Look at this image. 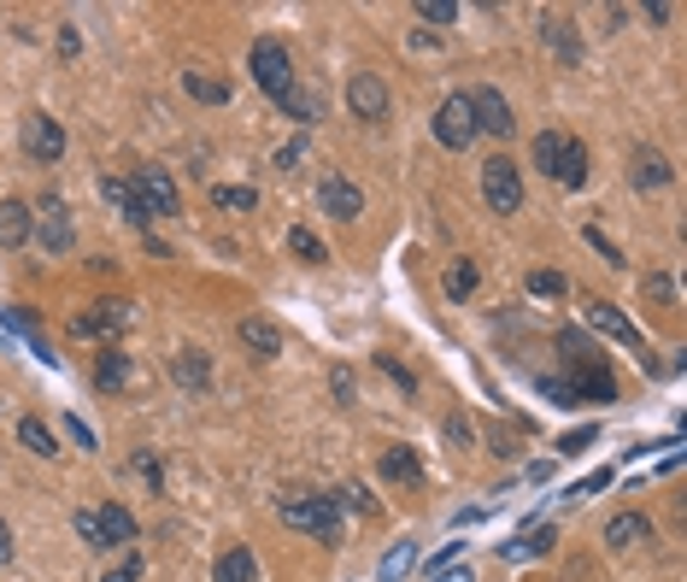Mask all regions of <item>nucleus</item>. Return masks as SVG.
<instances>
[{"label":"nucleus","instance_id":"8","mask_svg":"<svg viewBox=\"0 0 687 582\" xmlns=\"http://www.w3.org/2000/svg\"><path fill=\"white\" fill-rule=\"evenodd\" d=\"M317 207H324L329 218H341V224H353V218L364 212V188L347 183L341 171H324V177H317Z\"/></svg>","mask_w":687,"mask_h":582},{"label":"nucleus","instance_id":"22","mask_svg":"<svg viewBox=\"0 0 687 582\" xmlns=\"http://www.w3.org/2000/svg\"><path fill=\"white\" fill-rule=\"evenodd\" d=\"M383 476H388V483H417L423 459L412 454V447H383Z\"/></svg>","mask_w":687,"mask_h":582},{"label":"nucleus","instance_id":"43","mask_svg":"<svg viewBox=\"0 0 687 582\" xmlns=\"http://www.w3.org/2000/svg\"><path fill=\"white\" fill-rule=\"evenodd\" d=\"M329 388H335V400H341V406L353 400V376H347V371H335V376H329Z\"/></svg>","mask_w":687,"mask_h":582},{"label":"nucleus","instance_id":"6","mask_svg":"<svg viewBox=\"0 0 687 582\" xmlns=\"http://www.w3.org/2000/svg\"><path fill=\"white\" fill-rule=\"evenodd\" d=\"M30 236L48 247V253H71V212H65L60 195H48V200H41V207L30 212Z\"/></svg>","mask_w":687,"mask_h":582},{"label":"nucleus","instance_id":"2","mask_svg":"<svg viewBox=\"0 0 687 582\" xmlns=\"http://www.w3.org/2000/svg\"><path fill=\"white\" fill-rule=\"evenodd\" d=\"M535 165L547 177H559L564 188H582L588 183V148L576 136H559V129H540L535 136Z\"/></svg>","mask_w":687,"mask_h":582},{"label":"nucleus","instance_id":"1","mask_svg":"<svg viewBox=\"0 0 687 582\" xmlns=\"http://www.w3.org/2000/svg\"><path fill=\"white\" fill-rule=\"evenodd\" d=\"M283 523L335 547V542H341V500H335V494H288V500H283Z\"/></svg>","mask_w":687,"mask_h":582},{"label":"nucleus","instance_id":"7","mask_svg":"<svg viewBox=\"0 0 687 582\" xmlns=\"http://www.w3.org/2000/svg\"><path fill=\"white\" fill-rule=\"evenodd\" d=\"M136 195H141V207H148V218H177V177H171L165 165H141Z\"/></svg>","mask_w":687,"mask_h":582},{"label":"nucleus","instance_id":"26","mask_svg":"<svg viewBox=\"0 0 687 582\" xmlns=\"http://www.w3.org/2000/svg\"><path fill=\"white\" fill-rule=\"evenodd\" d=\"M95 383L107 388V395H112V388H124V383H129V354H118V347H107V354H100Z\"/></svg>","mask_w":687,"mask_h":582},{"label":"nucleus","instance_id":"23","mask_svg":"<svg viewBox=\"0 0 687 582\" xmlns=\"http://www.w3.org/2000/svg\"><path fill=\"white\" fill-rule=\"evenodd\" d=\"M100 535H107V547H129L136 542V518L124 506H100Z\"/></svg>","mask_w":687,"mask_h":582},{"label":"nucleus","instance_id":"45","mask_svg":"<svg viewBox=\"0 0 687 582\" xmlns=\"http://www.w3.org/2000/svg\"><path fill=\"white\" fill-rule=\"evenodd\" d=\"M605 483H611V471H599V476H588V483H576V500H582V494H599Z\"/></svg>","mask_w":687,"mask_h":582},{"label":"nucleus","instance_id":"38","mask_svg":"<svg viewBox=\"0 0 687 582\" xmlns=\"http://www.w3.org/2000/svg\"><path fill=\"white\" fill-rule=\"evenodd\" d=\"M376 366H383V371L394 376V383H400V388H405V395H412V388H417V376H412V371H405V366H400V359H394V354H376Z\"/></svg>","mask_w":687,"mask_h":582},{"label":"nucleus","instance_id":"17","mask_svg":"<svg viewBox=\"0 0 687 582\" xmlns=\"http://www.w3.org/2000/svg\"><path fill=\"white\" fill-rule=\"evenodd\" d=\"M24 242H30V207L0 200V247H24Z\"/></svg>","mask_w":687,"mask_h":582},{"label":"nucleus","instance_id":"11","mask_svg":"<svg viewBox=\"0 0 687 582\" xmlns=\"http://www.w3.org/2000/svg\"><path fill=\"white\" fill-rule=\"evenodd\" d=\"M347 107H353V119H383L388 112V83L376 77V71H359V77L347 83Z\"/></svg>","mask_w":687,"mask_h":582},{"label":"nucleus","instance_id":"3","mask_svg":"<svg viewBox=\"0 0 687 582\" xmlns=\"http://www.w3.org/2000/svg\"><path fill=\"white\" fill-rule=\"evenodd\" d=\"M482 200H488V212H523V171L511 165L505 153H494V159H482Z\"/></svg>","mask_w":687,"mask_h":582},{"label":"nucleus","instance_id":"9","mask_svg":"<svg viewBox=\"0 0 687 582\" xmlns=\"http://www.w3.org/2000/svg\"><path fill=\"white\" fill-rule=\"evenodd\" d=\"M129 324V300H95V312L71 318V336L77 342H100V336H118Z\"/></svg>","mask_w":687,"mask_h":582},{"label":"nucleus","instance_id":"12","mask_svg":"<svg viewBox=\"0 0 687 582\" xmlns=\"http://www.w3.org/2000/svg\"><path fill=\"white\" fill-rule=\"evenodd\" d=\"M24 148L36 159H60L65 153V129L60 119H48V112H30V124H24Z\"/></svg>","mask_w":687,"mask_h":582},{"label":"nucleus","instance_id":"16","mask_svg":"<svg viewBox=\"0 0 687 582\" xmlns=\"http://www.w3.org/2000/svg\"><path fill=\"white\" fill-rule=\"evenodd\" d=\"M183 89L200 107H229V77H212V71H183Z\"/></svg>","mask_w":687,"mask_h":582},{"label":"nucleus","instance_id":"32","mask_svg":"<svg viewBox=\"0 0 687 582\" xmlns=\"http://www.w3.org/2000/svg\"><path fill=\"white\" fill-rule=\"evenodd\" d=\"M471 288H476V265H471V259H459V265L447 271V300H464Z\"/></svg>","mask_w":687,"mask_h":582},{"label":"nucleus","instance_id":"41","mask_svg":"<svg viewBox=\"0 0 687 582\" xmlns=\"http://www.w3.org/2000/svg\"><path fill=\"white\" fill-rule=\"evenodd\" d=\"M594 435H599V430H570V435H564V442H559V454H582V447H588V442H594Z\"/></svg>","mask_w":687,"mask_h":582},{"label":"nucleus","instance_id":"31","mask_svg":"<svg viewBox=\"0 0 687 582\" xmlns=\"http://www.w3.org/2000/svg\"><path fill=\"white\" fill-rule=\"evenodd\" d=\"M412 18H423V24H459V7H452V0H417Z\"/></svg>","mask_w":687,"mask_h":582},{"label":"nucleus","instance_id":"24","mask_svg":"<svg viewBox=\"0 0 687 582\" xmlns=\"http://www.w3.org/2000/svg\"><path fill=\"white\" fill-rule=\"evenodd\" d=\"M628 177H635V188H664L670 183V165L658 159L652 148H635V165H628Z\"/></svg>","mask_w":687,"mask_h":582},{"label":"nucleus","instance_id":"27","mask_svg":"<svg viewBox=\"0 0 687 582\" xmlns=\"http://www.w3.org/2000/svg\"><path fill=\"white\" fill-rule=\"evenodd\" d=\"M212 207H217V212H253L259 195H253V188H241V183H217V188H212Z\"/></svg>","mask_w":687,"mask_h":582},{"label":"nucleus","instance_id":"35","mask_svg":"<svg viewBox=\"0 0 687 582\" xmlns=\"http://www.w3.org/2000/svg\"><path fill=\"white\" fill-rule=\"evenodd\" d=\"M564 276L559 271H529V295H564Z\"/></svg>","mask_w":687,"mask_h":582},{"label":"nucleus","instance_id":"5","mask_svg":"<svg viewBox=\"0 0 687 582\" xmlns=\"http://www.w3.org/2000/svg\"><path fill=\"white\" fill-rule=\"evenodd\" d=\"M435 141L452 153H464L476 141V112H471V95H447L441 112H435Z\"/></svg>","mask_w":687,"mask_h":582},{"label":"nucleus","instance_id":"46","mask_svg":"<svg viewBox=\"0 0 687 582\" xmlns=\"http://www.w3.org/2000/svg\"><path fill=\"white\" fill-rule=\"evenodd\" d=\"M447 435H452V442L464 447V442H471V424H464V418H447Z\"/></svg>","mask_w":687,"mask_h":582},{"label":"nucleus","instance_id":"28","mask_svg":"<svg viewBox=\"0 0 687 582\" xmlns=\"http://www.w3.org/2000/svg\"><path fill=\"white\" fill-rule=\"evenodd\" d=\"M18 442L30 447V454H41V459H53L60 447H53V430L41 424V418H18Z\"/></svg>","mask_w":687,"mask_h":582},{"label":"nucleus","instance_id":"40","mask_svg":"<svg viewBox=\"0 0 687 582\" xmlns=\"http://www.w3.org/2000/svg\"><path fill=\"white\" fill-rule=\"evenodd\" d=\"M136 476L159 494V459H153V454H136Z\"/></svg>","mask_w":687,"mask_h":582},{"label":"nucleus","instance_id":"42","mask_svg":"<svg viewBox=\"0 0 687 582\" xmlns=\"http://www.w3.org/2000/svg\"><path fill=\"white\" fill-rule=\"evenodd\" d=\"M300 159H305V141H288V148H283V153H276V165H283V171H295V165H300Z\"/></svg>","mask_w":687,"mask_h":582},{"label":"nucleus","instance_id":"18","mask_svg":"<svg viewBox=\"0 0 687 582\" xmlns=\"http://www.w3.org/2000/svg\"><path fill=\"white\" fill-rule=\"evenodd\" d=\"M212 582H259V565H253V553H247V547H229V553H217V565H212Z\"/></svg>","mask_w":687,"mask_h":582},{"label":"nucleus","instance_id":"47","mask_svg":"<svg viewBox=\"0 0 687 582\" xmlns=\"http://www.w3.org/2000/svg\"><path fill=\"white\" fill-rule=\"evenodd\" d=\"M435 582H476L471 565H459V571H435Z\"/></svg>","mask_w":687,"mask_h":582},{"label":"nucleus","instance_id":"29","mask_svg":"<svg viewBox=\"0 0 687 582\" xmlns=\"http://www.w3.org/2000/svg\"><path fill=\"white\" fill-rule=\"evenodd\" d=\"M552 542H559L552 530H529L523 542H505V547H500V559H511V565H517V559H535V553H547Z\"/></svg>","mask_w":687,"mask_h":582},{"label":"nucleus","instance_id":"13","mask_svg":"<svg viewBox=\"0 0 687 582\" xmlns=\"http://www.w3.org/2000/svg\"><path fill=\"white\" fill-rule=\"evenodd\" d=\"M588 324L599 330V336H611V342H623V347H640V330L628 324V318L611 307V300H588Z\"/></svg>","mask_w":687,"mask_h":582},{"label":"nucleus","instance_id":"30","mask_svg":"<svg viewBox=\"0 0 687 582\" xmlns=\"http://www.w3.org/2000/svg\"><path fill=\"white\" fill-rule=\"evenodd\" d=\"M288 247H295L305 265H324V259H329V253H324V242H317L312 230H288Z\"/></svg>","mask_w":687,"mask_h":582},{"label":"nucleus","instance_id":"39","mask_svg":"<svg viewBox=\"0 0 687 582\" xmlns=\"http://www.w3.org/2000/svg\"><path fill=\"white\" fill-rule=\"evenodd\" d=\"M107 582H141V559L129 553L124 565H112V571H107Z\"/></svg>","mask_w":687,"mask_h":582},{"label":"nucleus","instance_id":"21","mask_svg":"<svg viewBox=\"0 0 687 582\" xmlns=\"http://www.w3.org/2000/svg\"><path fill=\"white\" fill-rule=\"evenodd\" d=\"M107 200L118 207L136 230H148V207H141V195H136V183H124V177H107Z\"/></svg>","mask_w":687,"mask_h":582},{"label":"nucleus","instance_id":"44","mask_svg":"<svg viewBox=\"0 0 687 582\" xmlns=\"http://www.w3.org/2000/svg\"><path fill=\"white\" fill-rule=\"evenodd\" d=\"M65 430H71V442H83V447H95V430H89V424H83V418H71V424H65Z\"/></svg>","mask_w":687,"mask_h":582},{"label":"nucleus","instance_id":"4","mask_svg":"<svg viewBox=\"0 0 687 582\" xmlns=\"http://www.w3.org/2000/svg\"><path fill=\"white\" fill-rule=\"evenodd\" d=\"M247 65H253V83H259V89H265L271 100H283L288 89H295V60H288L283 41L259 36V41H253V53H247Z\"/></svg>","mask_w":687,"mask_h":582},{"label":"nucleus","instance_id":"14","mask_svg":"<svg viewBox=\"0 0 687 582\" xmlns=\"http://www.w3.org/2000/svg\"><path fill=\"white\" fill-rule=\"evenodd\" d=\"M605 542L617 547V553L640 547V542H652V523H647V512H617V518L605 523Z\"/></svg>","mask_w":687,"mask_h":582},{"label":"nucleus","instance_id":"48","mask_svg":"<svg viewBox=\"0 0 687 582\" xmlns=\"http://www.w3.org/2000/svg\"><path fill=\"white\" fill-rule=\"evenodd\" d=\"M7 559H12V530L0 523V565H7Z\"/></svg>","mask_w":687,"mask_h":582},{"label":"nucleus","instance_id":"34","mask_svg":"<svg viewBox=\"0 0 687 582\" xmlns=\"http://www.w3.org/2000/svg\"><path fill=\"white\" fill-rule=\"evenodd\" d=\"M412 565H417V547L405 542V547H394L388 559H383V577H405V571H412Z\"/></svg>","mask_w":687,"mask_h":582},{"label":"nucleus","instance_id":"19","mask_svg":"<svg viewBox=\"0 0 687 582\" xmlns=\"http://www.w3.org/2000/svg\"><path fill=\"white\" fill-rule=\"evenodd\" d=\"M276 107H283L295 124H317V119H324V95H317V89H300V83H295V89H288L283 100H276Z\"/></svg>","mask_w":687,"mask_h":582},{"label":"nucleus","instance_id":"25","mask_svg":"<svg viewBox=\"0 0 687 582\" xmlns=\"http://www.w3.org/2000/svg\"><path fill=\"white\" fill-rule=\"evenodd\" d=\"M241 342L253 347L259 359H271L276 347H283V336H276V324H271V318H241Z\"/></svg>","mask_w":687,"mask_h":582},{"label":"nucleus","instance_id":"36","mask_svg":"<svg viewBox=\"0 0 687 582\" xmlns=\"http://www.w3.org/2000/svg\"><path fill=\"white\" fill-rule=\"evenodd\" d=\"M588 242L599 247V259H605V265H628V259H623V247L611 242V236H599V224H588Z\"/></svg>","mask_w":687,"mask_h":582},{"label":"nucleus","instance_id":"33","mask_svg":"<svg viewBox=\"0 0 687 582\" xmlns=\"http://www.w3.org/2000/svg\"><path fill=\"white\" fill-rule=\"evenodd\" d=\"M640 295H647V300H658V307H670V300H676V283H670L664 271H652L647 283H640Z\"/></svg>","mask_w":687,"mask_h":582},{"label":"nucleus","instance_id":"37","mask_svg":"<svg viewBox=\"0 0 687 582\" xmlns=\"http://www.w3.org/2000/svg\"><path fill=\"white\" fill-rule=\"evenodd\" d=\"M77 535H83L89 547L107 553V535H100V512H77Z\"/></svg>","mask_w":687,"mask_h":582},{"label":"nucleus","instance_id":"20","mask_svg":"<svg viewBox=\"0 0 687 582\" xmlns=\"http://www.w3.org/2000/svg\"><path fill=\"white\" fill-rule=\"evenodd\" d=\"M171 376H177L188 395H207V354H200V347L177 354V359H171Z\"/></svg>","mask_w":687,"mask_h":582},{"label":"nucleus","instance_id":"15","mask_svg":"<svg viewBox=\"0 0 687 582\" xmlns=\"http://www.w3.org/2000/svg\"><path fill=\"white\" fill-rule=\"evenodd\" d=\"M540 41H547L564 65L582 60V41H576V30H570V18H552V12H547V18H540Z\"/></svg>","mask_w":687,"mask_h":582},{"label":"nucleus","instance_id":"10","mask_svg":"<svg viewBox=\"0 0 687 582\" xmlns=\"http://www.w3.org/2000/svg\"><path fill=\"white\" fill-rule=\"evenodd\" d=\"M471 112H476V136H500L505 141L511 129H517V119H511L500 89H471Z\"/></svg>","mask_w":687,"mask_h":582}]
</instances>
